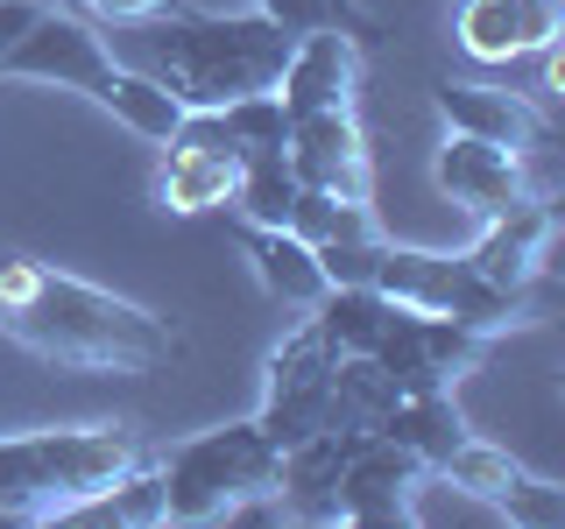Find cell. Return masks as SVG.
Returning <instances> with one entry per match:
<instances>
[{
    "mask_svg": "<svg viewBox=\"0 0 565 529\" xmlns=\"http://www.w3.org/2000/svg\"><path fill=\"white\" fill-rule=\"evenodd\" d=\"M0 339L50 367L85 375H156L177 360L184 332L85 276H64L35 255H0Z\"/></svg>",
    "mask_w": 565,
    "mask_h": 529,
    "instance_id": "1",
    "label": "cell"
},
{
    "mask_svg": "<svg viewBox=\"0 0 565 529\" xmlns=\"http://www.w3.org/2000/svg\"><path fill=\"white\" fill-rule=\"evenodd\" d=\"M135 35H141L135 71L163 78L177 93V106H226L247 93H269L290 43H297L262 8L220 14V8H184V0H170L156 22H135Z\"/></svg>",
    "mask_w": 565,
    "mask_h": 529,
    "instance_id": "2",
    "label": "cell"
},
{
    "mask_svg": "<svg viewBox=\"0 0 565 529\" xmlns=\"http://www.w3.org/2000/svg\"><path fill=\"white\" fill-rule=\"evenodd\" d=\"M141 458L128 423H78V431H14L0 438V516L14 522H64L106 494Z\"/></svg>",
    "mask_w": 565,
    "mask_h": 529,
    "instance_id": "3",
    "label": "cell"
},
{
    "mask_svg": "<svg viewBox=\"0 0 565 529\" xmlns=\"http://www.w3.org/2000/svg\"><path fill=\"white\" fill-rule=\"evenodd\" d=\"M163 466V522H226L241 501L276 494L282 452L262 438V423H220V431L184 438Z\"/></svg>",
    "mask_w": 565,
    "mask_h": 529,
    "instance_id": "4",
    "label": "cell"
},
{
    "mask_svg": "<svg viewBox=\"0 0 565 529\" xmlns=\"http://www.w3.org/2000/svg\"><path fill=\"white\" fill-rule=\"evenodd\" d=\"M375 290L396 296L411 311H438V317H459L473 332H516L530 325L523 317V296L494 290L488 276H473L467 255H431V247H388L382 240V261H375Z\"/></svg>",
    "mask_w": 565,
    "mask_h": 529,
    "instance_id": "5",
    "label": "cell"
},
{
    "mask_svg": "<svg viewBox=\"0 0 565 529\" xmlns=\"http://www.w3.org/2000/svg\"><path fill=\"white\" fill-rule=\"evenodd\" d=\"M332 367H340V353L318 339L311 325H297L290 339L269 353V367H262V438H269L276 452L305 445V438L332 431Z\"/></svg>",
    "mask_w": 565,
    "mask_h": 529,
    "instance_id": "6",
    "label": "cell"
},
{
    "mask_svg": "<svg viewBox=\"0 0 565 529\" xmlns=\"http://www.w3.org/2000/svg\"><path fill=\"white\" fill-rule=\"evenodd\" d=\"M431 473L446 487H459L467 501L494 508L502 522H516V529H558L565 522V487L544 481V473H530L523 458H509L502 445H488V438H473V431L459 438Z\"/></svg>",
    "mask_w": 565,
    "mask_h": 529,
    "instance_id": "7",
    "label": "cell"
},
{
    "mask_svg": "<svg viewBox=\"0 0 565 529\" xmlns=\"http://www.w3.org/2000/svg\"><path fill=\"white\" fill-rule=\"evenodd\" d=\"M367 360H375L403 396H417V388H459V375H473V367L488 360V332L459 325V317H438V311L396 304L382 346L367 353Z\"/></svg>",
    "mask_w": 565,
    "mask_h": 529,
    "instance_id": "8",
    "label": "cell"
},
{
    "mask_svg": "<svg viewBox=\"0 0 565 529\" xmlns=\"http://www.w3.org/2000/svg\"><path fill=\"white\" fill-rule=\"evenodd\" d=\"M424 458L403 452L382 431H353L340 452V481H332V508L340 522H411L417 516V487H424Z\"/></svg>",
    "mask_w": 565,
    "mask_h": 529,
    "instance_id": "9",
    "label": "cell"
},
{
    "mask_svg": "<svg viewBox=\"0 0 565 529\" xmlns=\"http://www.w3.org/2000/svg\"><path fill=\"white\" fill-rule=\"evenodd\" d=\"M114 71V50L93 22H78L71 8H35L29 35L0 57V78H22V85H57V93H99V78Z\"/></svg>",
    "mask_w": 565,
    "mask_h": 529,
    "instance_id": "10",
    "label": "cell"
},
{
    "mask_svg": "<svg viewBox=\"0 0 565 529\" xmlns=\"http://www.w3.org/2000/svg\"><path fill=\"white\" fill-rule=\"evenodd\" d=\"M282 163L305 191H332V198H353V205L375 198V163H367V134L353 120V106L297 114L290 141H282Z\"/></svg>",
    "mask_w": 565,
    "mask_h": 529,
    "instance_id": "11",
    "label": "cell"
},
{
    "mask_svg": "<svg viewBox=\"0 0 565 529\" xmlns=\"http://www.w3.org/2000/svg\"><path fill=\"white\" fill-rule=\"evenodd\" d=\"M446 134H473V141H494V149H516V155H537V149H558V128L537 114L523 93H502V85H481V78H446L431 93Z\"/></svg>",
    "mask_w": 565,
    "mask_h": 529,
    "instance_id": "12",
    "label": "cell"
},
{
    "mask_svg": "<svg viewBox=\"0 0 565 529\" xmlns=\"http://www.w3.org/2000/svg\"><path fill=\"white\" fill-rule=\"evenodd\" d=\"M431 184L446 191L459 212H473V219H488V212L530 198L523 155H516V149H494V141H473V134H446V141H438Z\"/></svg>",
    "mask_w": 565,
    "mask_h": 529,
    "instance_id": "13",
    "label": "cell"
},
{
    "mask_svg": "<svg viewBox=\"0 0 565 529\" xmlns=\"http://www.w3.org/2000/svg\"><path fill=\"white\" fill-rule=\"evenodd\" d=\"M353 78H361V50H353L347 29H311L290 43V57L276 71V99L282 114H332V106H353Z\"/></svg>",
    "mask_w": 565,
    "mask_h": 529,
    "instance_id": "14",
    "label": "cell"
},
{
    "mask_svg": "<svg viewBox=\"0 0 565 529\" xmlns=\"http://www.w3.org/2000/svg\"><path fill=\"white\" fill-rule=\"evenodd\" d=\"M552 234H558L552 205H544V198H516V205L488 212V226H481V240L467 247V261H473V276L494 282V290L523 296L530 282H537V269H544V247H552Z\"/></svg>",
    "mask_w": 565,
    "mask_h": 529,
    "instance_id": "15",
    "label": "cell"
},
{
    "mask_svg": "<svg viewBox=\"0 0 565 529\" xmlns=\"http://www.w3.org/2000/svg\"><path fill=\"white\" fill-rule=\"evenodd\" d=\"M558 22H565L558 0H459L452 35L481 64H516V57H537V43H552Z\"/></svg>",
    "mask_w": 565,
    "mask_h": 529,
    "instance_id": "16",
    "label": "cell"
},
{
    "mask_svg": "<svg viewBox=\"0 0 565 529\" xmlns=\"http://www.w3.org/2000/svg\"><path fill=\"white\" fill-rule=\"evenodd\" d=\"M241 184V155L234 149H199V141H163V163H156V198L170 212H212L234 205Z\"/></svg>",
    "mask_w": 565,
    "mask_h": 529,
    "instance_id": "17",
    "label": "cell"
},
{
    "mask_svg": "<svg viewBox=\"0 0 565 529\" xmlns=\"http://www.w3.org/2000/svg\"><path fill=\"white\" fill-rule=\"evenodd\" d=\"M241 247L255 261V282L290 311H311L326 296V269H318V247L297 240L290 226H241Z\"/></svg>",
    "mask_w": 565,
    "mask_h": 529,
    "instance_id": "18",
    "label": "cell"
},
{
    "mask_svg": "<svg viewBox=\"0 0 565 529\" xmlns=\"http://www.w3.org/2000/svg\"><path fill=\"white\" fill-rule=\"evenodd\" d=\"M93 106H106V114L120 120L128 134H141V141H163L177 134V120H184V106H177V93L163 78H149V71H135V64H114L99 78V93H93Z\"/></svg>",
    "mask_w": 565,
    "mask_h": 529,
    "instance_id": "19",
    "label": "cell"
},
{
    "mask_svg": "<svg viewBox=\"0 0 565 529\" xmlns=\"http://www.w3.org/2000/svg\"><path fill=\"white\" fill-rule=\"evenodd\" d=\"M382 438H396L403 452H417L424 466H438L459 438H467V417H459L452 388H417V396H396L388 402V417L375 423Z\"/></svg>",
    "mask_w": 565,
    "mask_h": 529,
    "instance_id": "20",
    "label": "cell"
},
{
    "mask_svg": "<svg viewBox=\"0 0 565 529\" xmlns=\"http://www.w3.org/2000/svg\"><path fill=\"white\" fill-rule=\"evenodd\" d=\"M64 522H114V529H156L163 522V466H156L149 452L135 458L128 473H120L106 494H93L85 508H71Z\"/></svg>",
    "mask_w": 565,
    "mask_h": 529,
    "instance_id": "21",
    "label": "cell"
},
{
    "mask_svg": "<svg viewBox=\"0 0 565 529\" xmlns=\"http://www.w3.org/2000/svg\"><path fill=\"white\" fill-rule=\"evenodd\" d=\"M297 205V176L282 155H241V184H234V212L241 226H290Z\"/></svg>",
    "mask_w": 565,
    "mask_h": 529,
    "instance_id": "22",
    "label": "cell"
},
{
    "mask_svg": "<svg viewBox=\"0 0 565 529\" xmlns=\"http://www.w3.org/2000/svg\"><path fill=\"white\" fill-rule=\"evenodd\" d=\"M290 234H297V240H311V247H332V240H367V234H375V212H367V205H353V198H332V191H305V184H297Z\"/></svg>",
    "mask_w": 565,
    "mask_h": 529,
    "instance_id": "23",
    "label": "cell"
},
{
    "mask_svg": "<svg viewBox=\"0 0 565 529\" xmlns=\"http://www.w3.org/2000/svg\"><path fill=\"white\" fill-rule=\"evenodd\" d=\"M220 120H226V134H234L241 155H282V141H290V114H282L276 85L269 93H247V99H226Z\"/></svg>",
    "mask_w": 565,
    "mask_h": 529,
    "instance_id": "24",
    "label": "cell"
},
{
    "mask_svg": "<svg viewBox=\"0 0 565 529\" xmlns=\"http://www.w3.org/2000/svg\"><path fill=\"white\" fill-rule=\"evenodd\" d=\"M262 14H269L276 29H290V35H311V29H347L353 43H367L375 35V22H367L353 0H255Z\"/></svg>",
    "mask_w": 565,
    "mask_h": 529,
    "instance_id": "25",
    "label": "cell"
},
{
    "mask_svg": "<svg viewBox=\"0 0 565 529\" xmlns=\"http://www.w3.org/2000/svg\"><path fill=\"white\" fill-rule=\"evenodd\" d=\"M375 261H382V234L318 247V269H326V282H375Z\"/></svg>",
    "mask_w": 565,
    "mask_h": 529,
    "instance_id": "26",
    "label": "cell"
},
{
    "mask_svg": "<svg viewBox=\"0 0 565 529\" xmlns=\"http://www.w3.org/2000/svg\"><path fill=\"white\" fill-rule=\"evenodd\" d=\"M93 8V22H114V29H135V22H156V14L170 8V0H85Z\"/></svg>",
    "mask_w": 565,
    "mask_h": 529,
    "instance_id": "27",
    "label": "cell"
},
{
    "mask_svg": "<svg viewBox=\"0 0 565 529\" xmlns=\"http://www.w3.org/2000/svg\"><path fill=\"white\" fill-rule=\"evenodd\" d=\"M29 22H35V8H29V0H0V57H8V50L29 35Z\"/></svg>",
    "mask_w": 565,
    "mask_h": 529,
    "instance_id": "28",
    "label": "cell"
},
{
    "mask_svg": "<svg viewBox=\"0 0 565 529\" xmlns=\"http://www.w3.org/2000/svg\"><path fill=\"white\" fill-rule=\"evenodd\" d=\"M29 8H71V0H29Z\"/></svg>",
    "mask_w": 565,
    "mask_h": 529,
    "instance_id": "29",
    "label": "cell"
}]
</instances>
